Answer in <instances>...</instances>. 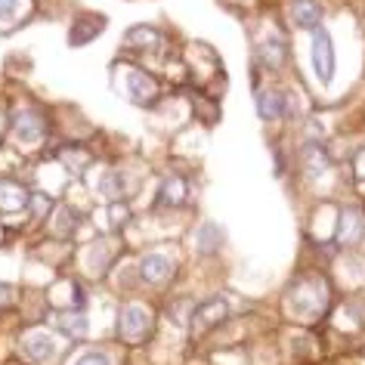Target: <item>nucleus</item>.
Returning <instances> with one entry per match:
<instances>
[{
  "mask_svg": "<svg viewBox=\"0 0 365 365\" xmlns=\"http://www.w3.org/2000/svg\"><path fill=\"white\" fill-rule=\"evenodd\" d=\"M96 192H103L106 198H121L124 195V173L106 170L103 177L96 180Z\"/></svg>",
  "mask_w": 365,
  "mask_h": 365,
  "instance_id": "obj_19",
  "label": "nucleus"
},
{
  "mask_svg": "<svg viewBox=\"0 0 365 365\" xmlns=\"http://www.w3.org/2000/svg\"><path fill=\"white\" fill-rule=\"evenodd\" d=\"M257 115L263 121H276L285 115V93L279 90H260L257 93Z\"/></svg>",
  "mask_w": 365,
  "mask_h": 365,
  "instance_id": "obj_15",
  "label": "nucleus"
},
{
  "mask_svg": "<svg viewBox=\"0 0 365 365\" xmlns=\"http://www.w3.org/2000/svg\"><path fill=\"white\" fill-rule=\"evenodd\" d=\"M257 62L263 68H282V62H285V47L276 41V38H269V41H263L260 47H257Z\"/></svg>",
  "mask_w": 365,
  "mask_h": 365,
  "instance_id": "obj_16",
  "label": "nucleus"
},
{
  "mask_svg": "<svg viewBox=\"0 0 365 365\" xmlns=\"http://www.w3.org/2000/svg\"><path fill=\"white\" fill-rule=\"evenodd\" d=\"M124 43L133 50L152 53V50L161 47V34H158V29H149V25H136V29H130L124 34Z\"/></svg>",
  "mask_w": 365,
  "mask_h": 365,
  "instance_id": "obj_14",
  "label": "nucleus"
},
{
  "mask_svg": "<svg viewBox=\"0 0 365 365\" xmlns=\"http://www.w3.org/2000/svg\"><path fill=\"white\" fill-rule=\"evenodd\" d=\"M13 133L19 143L34 145L43 133H47V121H43V115L34 112V108H22V112L13 118Z\"/></svg>",
  "mask_w": 365,
  "mask_h": 365,
  "instance_id": "obj_6",
  "label": "nucleus"
},
{
  "mask_svg": "<svg viewBox=\"0 0 365 365\" xmlns=\"http://www.w3.org/2000/svg\"><path fill=\"white\" fill-rule=\"evenodd\" d=\"M22 353L34 362H50L53 356L59 353V344H56V337L47 334V331H31L22 341Z\"/></svg>",
  "mask_w": 365,
  "mask_h": 365,
  "instance_id": "obj_7",
  "label": "nucleus"
},
{
  "mask_svg": "<svg viewBox=\"0 0 365 365\" xmlns=\"http://www.w3.org/2000/svg\"><path fill=\"white\" fill-rule=\"evenodd\" d=\"M56 232L59 235H68L71 232V211H59L56 214Z\"/></svg>",
  "mask_w": 365,
  "mask_h": 365,
  "instance_id": "obj_24",
  "label": "nucleus"
},
{
  "mask_svg": "<svg viewBox=\"0 0 365 365\" xmlns=\"http://www.w3.org/2000/svg\"><path fill=\"white\" fill-rule=\"evenodd\" d=\"M71 365H112V359H108L106 353H84V356H78Z\"/></svg>",
  "mask_w": 365,
  "mask_h": 365,
  "instance_id": "obj_21",
  "label": "nucleus"
},
{
  "mask_svg": "<svg viewBox=\"0 0 365 365\" xmlns=\"http://www.w3.org/2000/svg\"><path fill=\"white\" fill-rule=\"evenodd\" d=\"M56 325H59L66 334H71V337H84V334L90 331L87 316L78 313V309H71V313H56Z\"/></svg>",
  "mask_w": 365,
  "mask_h": 365,
  "instance_id": "obj_17",
  "label": "nucleus"
},
{
  "mask_svg": "<svg viewBox=\"0 0 365 365\" xmlns=\"http://www.w3.org/2000/svg\"><path fill=\"white\" fill-rule=\"evenodd\" d=\"M158 202L161 205H182V202H186V180H182V177H168L161 182Z\"/></svg>",
  "mask_w": 365,
  "mask_h": 365,
  "instance_id": "obj_18",
  "label": "nucleus"
},
{
  "mask_svg": "<svg viewBox=\"0 0 365 365\" xmlns=\"http://www.w3.org/2000/svg\"><path fill=\"white\" fill-rule=\"evenodd\" d=\"M353 170H356V177H359L365 182V149L356 152V158H353Z\"/></svg>",
  "mask_w": 365,
  "mask_h": 365,
  "instance_id": "obj_26",
  "label": "nucleus"
},
{
  "mask_svg": "<svg viewBox=\"0 0 365 365\" xmlns=\"http://www.w3.org/2000/svg\"><path fill=\"white\" fill-rule=\"evenodd\" d=\"M365 235V220L359 211H353V207H346L341 211V223H337V239L341 245H359Z\"/></svg>",
  "mask_w": 365,
  "mask_h": 365,
  "instance_id": "obj_11",
  "label": "nucleus"
},
{
  "mask_svg": "<svg viewBox=\"0 0 365 365\" xmlns=\"http://www.w3.org/2000/svg\"><path fill=\"white\" fill-rule=\"evenodd\" d=\"M300 164H304V170H307L309 180H319L328 170V152L319 143H307L304 152H300Z\"/></svg>",
  "mask_w": 365,
  "mask_h": 365,
  "instance_id": "obj_12",
  "label": "nucleus"
},
{
  "mask_svg": "<svg viewBox=\"0 0 365 365\" xmlns=\"http://www.w3.org/2000/svg\"><path fill=\"white\" fill-rule=\"evenodd\" d=\"M29 205H31V214H34V217H43V214L50 211V198L41 195V192H34V195L29 198Z\"/></svg>",
  "mask_w": 365,
  "mask_h": 365,
  "instance_id": "obj_22",
  "label": "nucleus"
},
{
  "mask_svg": "<svg viewBox=\"0 0 365 365\" xmlns=\"http://www.w3.org/2000/svg\"><path fill=\"white\" fill-rule=\"evenodd\" d=\"M220 242H223V232L217 230L214 223H205L202 230H198V235H195V245H198V251L202 254H214L217 248H220Z\"/></svg>",
  "mask_w": 365,
  "mask_h": 365,
  "instance_id": "obj_20",
  "label": "nucleus"
},
{
  "mask_svg": "<svg viewBox=\"0 0 365 365\" xmlns=\"http://www.w3.org/2000/svg\"><path fill=\"white\" fill-rule=\"evenodd\" d=\"M103 29H106V16H99V13H81L78 19H75V25H71L68 43H71V47H81V43L93 41Z\"/></svg>",
  "mask_w": 365,
  "mask_h": 365,
  "instance_id": "obj_9",
  "label": "nucleus"
},
{
  "mask_svg": "<svg viewBox=\"0 0 365 365\" xmlns=\"http://www.w3.org/2000/svg\"><path fill=\"white\" fill-rule=\"evenodd\" d=\"M149 328H152V319L143 307L130 304V307L121 309V316H118V334H121V341H127V344L143 341V337L149 334Z\"/></svg>",
  "mask_w": 365,
  "mask_h": 365,
  "instance_id": "obj_3",
  "label": "nucleus"
},
{
  "mask_svg": "<svg viewBox=\"0 0 365 365\" xmlns=\"http://www.w3.org/2000/svg\"><path fill=\"white\" fill-rule=\"evenodd\" d=\"M140 276L145 285H161L173 276V260L168 254H145L143 263H140Z\"/></svg>",
  "mask_w": 365,
  "mask_h": 365,
  "instance_id": "obj_8",
  "label": "nucleus"
},
{
  "mask_svg": "<svg viewBox=\"0 0 365 365\" xmlns=\"http://www.w3.org/2000/svg\"><path fill=\"white\" fill-rule=\"evenodd\" d=\"M288 16L297 29H307V31H316L319 29V19H322V10H319L316 0H291L288 4Z\"/></svg>",
  "mask_w": 365,
  "mask_h": 365,
  "instance_id": "obj_10",
  "label": "nucleus"
},
{
  "mask_svg": "<svg viewBox=\"0 0 365 365\" xmlns=\"http://www.w3.org/2000/svg\"><path fill=\"white\" fill-rule=\"evenodd\" d=\"M121 75H124V90H127V96H130L136 106H149L152 99H155V93H158V87H155L152 75H145L143 68H136V66H121Z\"/></svg>",
  "mask_w": 365,
  "mask_h": 365,
  "instance_id": "obj_4",
  "label": "nucleus"
},
{
  "mask_svg": "<svg viewBox=\"0 0 365 365\" xmlns=\"http://www.w3.org/2000/svg\"><path fill=\"white\" fill-rule=\"evenodd\" d=\"M334 66H337L334 41H331V34L319 25V29L313 31V71H316V78L322 81V84H328V81L334 78Z\"/></svg>",
  "mask_w": 365,
  "mask_h": 365,
  "instance_id": "obj_2",
  "label": "nucleus"
},
{
  "mask_svg": "<svg viewBox=\"0 0 365 365\" xmlns=\"http://www.w3.org/2000/svg\"><path fill=\"white\" fill-rule=\"evenodd\" d=\"M13 300H16L13 285H4V282H0V307H13Z\"/></svg>",
  "mask_w": 365,
  "mask_h": 365,
  "instance_id": "obj_25",
  "label": "nucleus"
},
{
  "mask_svg": "<svg viewBox=\"0 0 365 365\" xmlns=\"http://www.w3.org/2000/svg\"><path fill=\"white\" fill-rule=\"evenodd\" d=\"M19 4H22V0H0V22L16 19V13H19Z\"/></svg>",
  "mask_w": 365,
  "mask_h": 365,
  "instance_id": "obj_23",
  "label": "nucleus"
},
{
  "mask_svg": "<svg viewBox=\"0 0 365 365\" xmlns=\"http://www.w3.org/2000/svg\"><path fill=\"white\" fill-rule=\"evenodd\" d=\"M25 202H29L25 186H19V182H13V180H0V211L16 214L25 207Z\"/></svg>",
  "mask_w": 365,
  "mask_h": 365,
  "instance_id": "obj_13",
  "label": "nucleus"
},
{
  "mask_svg": "<svg viewBox=\"0 0 365 365\" xmlns=\"http://www.w3.org/2000/svg\"><path fill=\"white\" fill-rule=\"evenodd\" d=\"M325 300H328L325 282L304 279V282H297L294 291L288 294V309L294 316H300V319H316L325 309Z\"/></svg>",
  "mask_w": 365,
  "mask_h": 365,
  "instance_id": "obj_1",
  "label": "nucleus"
},
{
  "mask_svg": "<svg viewBox=\"0 0 365 365\" xmlns=\"http://www.w3.org/2000/svg\"><path fill=\"white\" fill-rule=\"evenodd\" d=\"M230 313H232V307H230V300H226V297H211V300H205V304L192 313V331L202 334V331H207V328L220 325Z\"/></svg>",
  "mask_w": 365,
  "mask_h": 365,
  "instance_id": "obj_5",
  "label": "nucleus"
}]
</instances>
